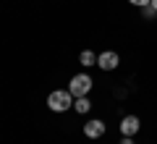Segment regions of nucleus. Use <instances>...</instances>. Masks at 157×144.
<instances>
[{
	"label": "nucleus",
	"instance_id": "obj_1",
	"mask_svg": "<svg viewBox=\"0 0 157 144\" xmlns=\"http://www.w3.org/2000/svg\"><path fill=\"white\" fill-rule=\"evenodd\" d=\"M47 107H50L52 113L68 110V107H73V94L68 92V89H55V92H50V97H47Z\"/></svg>",
	"mask_w": 157,
	"mask_h": 144
},
{
	"label": "nucleus",
	"instance_id": "obj_2",
	"mask_svg": "<svg viewBox=\"0 0 157 144\" xmlns=\"http://www.w3.org/2000/svg\"><path fill=\"white\" fill-rule=\"evenodd\" d=\"M92 89V76L89 73H76V76L71 79V84H68V92L73 94V97H86Z\"/></svg>",
	"mask_w": 157,
	"mask_h": 144
},
{
	"label": "nucleus",
	"instance_id": "obj_3",
	"mask_svg": "<svg viewBox=\"0 0 157 144\" xmlns=\"http://www.w3.org/2000/svg\"><path fill=\"white\" fill-rule=\"evenodd\" d=\"M118 63H121V58H118V53H113V50L97 55V66H100L102 71H113V68H118Z\"/></svg>",
	"mask_w": 157,
	"mask_h": 144
},
{
	"label": "nucleus",
	"instance_id": "obj_4",
	"mask_svg": "<svg viewBox=\"0 0 157 144\" xmlns=\"http://www.w3.org/2000/svg\"><path fill=\"white\" fill-rule=\"evenodd\" d=\"M84 134L89 139H100V136H105V123L100 121V118H92L89 123H84Z\"/></svg>",
	"mask_w": 157,
	"mask_h": 144
},
{
	"label": "nucleus",
	"instance_id": "obj_5",
	"mask_svg": "<svg viewBox=\"0 0 157 144\" xmlns=\"http://www.w3.org/2000/svg\"><path fill=\"white\" fill-rule=\"evenodd\" d=\"M139 128H141V123H139L136 115H126L123 121H121V131H123V136H134Z\"/></svg>",
	"mask_w": 157,
	"mask_h": 144
},
{
	"label": "nucleus",
	"instance_id": "obj_6",
	"mask_svg": "<svg viewBox=\"0 0 157 144\" xmlns=\"http://www.w3.org/2000/svg\"><path fill=\"white\" fill-rule=\"evenodd\" d=\"M78 63H81V66H94V63H97V55H94L92 50H84L81 55H78Z\"/></svg>",
	"mask_w": 157,
	"mask_h": 144
},
{
	"label": "nucleus",
	"instance_id": "obj_7",
	"mask_svg": "<svg viewBox=\"0 0 157 144\" xmlns=\"http://www.w3.org/2000/svg\"><path fill=\"white\" fill-rule=\"evenodd\" d=\"M73 107H76V113H89L92 102L86 100V97H76V100H73Z\"/></svg>",
	"mask_w": 157,
	"mask_h": 144
},
{
	"label": "nucleus",
	"instance_id": "obj_8",
	"mask_svg": "<svg viewBox=\"0 0 157 144\" xmlns=\"http://www.w3.org/2000/svg\"><path fill=\"white\" fill-rule=\"evenodd\" d=\"M141 13H144V18H155V16H157V11L152 8V3H149V6H144V8H141Z\"/></svg>",
	"mask_w": 157,
	"mask_h": 144
},
{
	"label": "nucleus",
	"instance_id": "obj_9",
	"mask_svg": "<svg viewBox=\"0 0 157 144\" xmlns=\"http://www.w3.org/2000/svg\"><path fill=\"white\" fill-rule=\"evenodd\" d=\"M128 3H131V6H139V8H144V6H149L152 0H128Z\"/></svg>",
	"mask_w": 157,
	"mask_h": 144
},
{
	"label": "nucleus",
	"instance_id": "obj_10",
	"mask_svg": "<svg viewBox=\"0 0 157 144\" xmlns=\"http://www.w3.org/2000/svg\"><path fill=\"white\" fill-rule=\"evenodd\" d=\"M121 144H134V139H131V136H126V139H123Z\"/></svg>",
	"mask_w": 157,
	"mask_h": 144
},
{
	"label": "nucleus",
	"instance_id": "obj_11",
	"mask_svg": "<svg viewBox=\"0 0 157 144\" xmlns=\"http://www.w3.org/2000/svg\"><path fill=\"white\" fill-rule=\"evenodd\" d=\"M152 8H155V11H157V0H152Z\"/></svg>",
	"mask_w": 157,
	"mask_h": 144
}]
</instances>
